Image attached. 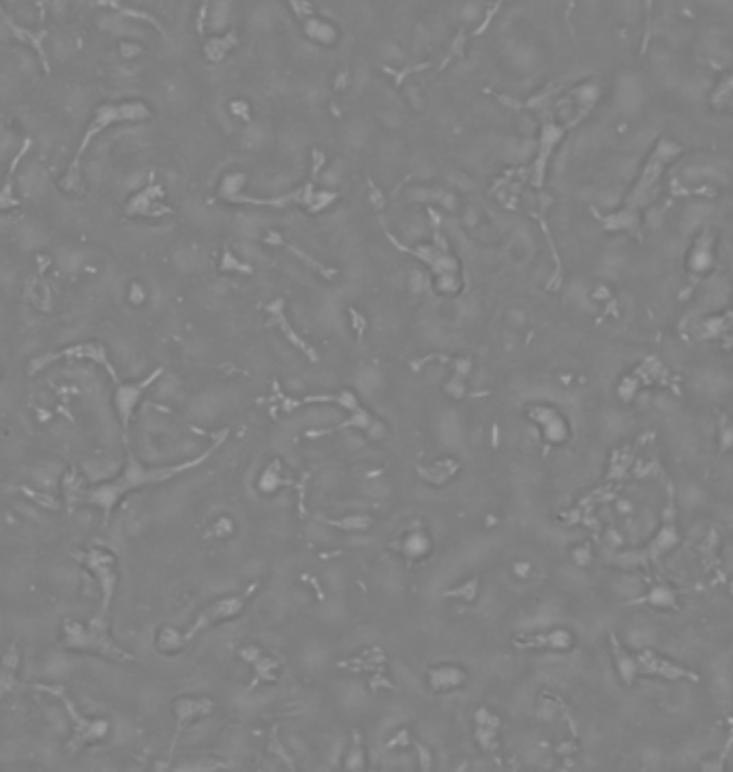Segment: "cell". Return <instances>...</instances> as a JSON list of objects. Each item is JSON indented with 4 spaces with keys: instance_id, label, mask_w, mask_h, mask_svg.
<instances>
[{
    "instance_id": "cell-1",
    "label": "cell",
    "mask_w": 733,
    "mask_h": 772,
    "mask_svg": "<svg viewBox=\"0 0 733 772\" xmlns=\"http://www.w3.org/2000/svg\"><path fill=\"white\" fill-rule=\"evenodd\" d=\"M228 434H230L228 429H223V432L217 438H214V442L210 446H206L200 455H195L191 459H185V461H179V463H169V465H144L136 457H129L124 470L120 472V477H116V479H112L108 483H101L99 487L82 494V498L93 502L99 508H103L105 517H110L112 508L118 504V500L124 494L134 491V489H142V487H150V485H159V483H167L171 479L185 475V472H189V470L200 468L202 463H206L214 453L219 451V446L226 442Z\"/></svg>"
},
{
    "instance_id": "cell-2",
    "label": "cell",
    "mask_w": 733,
    "mask_h": 772,
    "mask_svg": "<svg viewBox=\"0 0 733 772\" xmlns=\"http://www.w3.org/2000/svg\"><path fill=\"white\" fill-rule=\"evenodd\" d=\"M682 153H684L682 144L673 142L671 138H659L652 153L648 155V159H645L637 181L633 183L630 191L626 193L620 210L602 219L607 230H624V232L635 234L637 238H641V232H639L641 212H643V208H648L654 202L667 167Z\"/></svg>"
},
{
    "instance_id": "cell-3",
    "label": "cell",
    "mask_w": 733,
    "mask_h": 772,
    "mask_svg": "<svg viewBox=\"0 0 733 772\" xmlns=\"http://www.w3.org/2000/svg\"><path fill=\"white\" fill-rule=\"evenodd\" d=\"M609 646H611L616 669L626 686H633V682L639 676H652V678H663V680H671V682H675V680L699 682L701 680L699 674H695L693 669L677 665L671 659H667L654 650H648V648L637 650V652L626 650L620 643V639L616 637V633H609Z\"/></svg>"
},
{
    "instance_id": "cell-4",
    "label": "cell",
    "mask_w": 733,
    "mask_h": 772,
    "mask_svg": "<svg viewBox=\"0 0 733 772\" xmlns=\"http://www.w3.org/2000/svg\"><path fill=\"white\" fill-rule=\"evenodd\" d=\"M680 543H682V536H680L677 524H675L673 487L669 485L667 506L663 510V524H661L659 532L654 534V539L648 545H643L641 549L616 553L614 558H609V562L616 565V567H620V569H643V567H648V565H656L663 555H667L669 551H673Z\"/></svg>"
},
{
    "instance_id": "cell-5",
    "label": "cell",
    "mask_w": 733,
    "mask_h": 772,
    "mask_svg": "<svg viewBox=\"0 0 733 772\" xmlns=\"http://www.w3.org/2000/svg\"><path fill=\"white\" fill-rule=\"evenodd\" d=\"M65 646L73 648V650H91V652H99L112 659H134L129 652H124L122 648H118L112 641L105 620L103 616H97L93 622L89 624H79V622H67L65 624Z\"/></svg>"
},
{
    "instance_id": "cell-6",
    "label": "cell",
    "mask_w": 733,
    "mask_h": 772,
    "mask_svg": "<svg viewBox=\"0 0 733 772\" xmlns=\"http://www.w3.org/2000/svg\"><path fill=\"white\" fill-rule=\"evenodd\" d=\"M257 588H260V584L253 581V584H249V588H247V590H242L240 594L221 596V598H217V600H212V603H210L206 610H202V612L195 616L193 624L183 633L185 641H191L195 635H200L202 631H206V629H210V626H214V624H221V622H226V620H234L236 616H240V614H242V610L247 607V603L251 600V596L257 592Z\"/></svg>"
},
{
    "instance_id": "cell-7",
    "label": "cell",
    "mask_w": 733,
    "mask_h": 772,
    "mask_svg": "<svg viewBox=\"0 0 733 772\" xmlns=\"http://www.w3.org/2000/svg\"><path fill=\"white\" fill-rule=\"evenodd\" d=\"M148 116H150L148 108L144 103H140V101H129V103H118V105H112V103L101 105L99 112H97V116H95V120H91V127H89V131H86V136H84V142H82V146L77 150V159H75L71 172L75 169L79 157L84 155L86 148L91 146V142L95 140V136L99 131H103V129H108L114 122H134V120L138 122V120H146Z\"/></svg>"
},
{
    "instance_id": "cell-8",
    "label": "cell",
    "mask_w": 733,
    "mask_h": 772,
    "mask_svg": "<svg viewBox=\"0 0 733 772\" xmlns=\"http://www.w3.org/2000/svg\"><path fill=\"white\" fill-rule=\"evenodd\" d=\"M39 689L41 691H48V693H52L56 697H60V702L65 704L67 712L71 714V719H73V740L69 745L71 751H75L84 742H91V740H97V738L105 736L108 723L105 721H89V719L79 716L77 710H75V706H73V702L65 695L63 689H58V686H43V684H39Z\"/></svg>"
},
{
    "instance_id": "cell-9",
    "label": "cell",
    "mask_w": 733,
    "mask_h": 772,
    "mask_svg": "<svg viewBox=\"0 0 733 772\" xmlns=\"http://www.w3.org/2000/svg\"><path fill=\"white\" fill-rule=\"evenodd\" d=\"M528 416L540 427V436L547 444L559 446L571 440V425L559 410L551 406H534L528 410Z\"/></svg>"
},
{
    "instance_id": "cell-10",
    "label": "cell",
    "mask_w": 733,
    "mask_h": 772,
    "mask_svg": "<svg viewBox=\"0 0 733 772\" xmlns=\"http://www.w3.org/2000/svg\"><path fill=\"white\" fill-rule=\"evenodd\" d=\"M79 560L89 567L97 579L101 581V592H103V610L110 607V600H112V594L116 590V560L114 555L105 549H93L89 553L79 555Z\"/></svg>"
},
{
    "instance_id": "cell-11",
    "label": "cell",
    "mask_w": 733,
    "mask_h": 772,
    "mask_svg": "<svg viewBox=\"0 0 733 772\" xmlns=\"http://www.w3.org/2000/svg\"><path fill=\"white\" fill-rule=\"evenodd\" d=\"M517 648L521 650H555V652H569L575 648V635L566 629H553L549 633H534V635H521L514 641Z\"/></svg>"
},
{
    "instance_id": "cell-12",
    "label": "cell",
    "mask_w": 733,
    "mask_h": 772,
    "mask_svg": "<svg viewBox=\"0 0 733 772\" xmlns=\"http://www.w3.org/2000/svg\"><path fill=\"white\" fill-rule=\"evenodd\" d=\"M163 373V369H155L148 378L140 380V382H131V384H120L116 389V395H114V404H116V410H118V418L122 423V427H129V423H131L134 418V410L136 406L140 404L144 391L148 389V386Z\"/></svg>"
},
{
    "instance_id": "cell-13",
    "label": "cell",
    "mask_w": 733,
    "mask_h": 772,
    "mask_svg": "<svg viewBox=\"0 0 733 772\" xmlns=\"http://www.w3.org/2000/svg\"><path fill=\"white\" fill-rule=\"evenodd\" d=\"M716 266V238L710 230L701 232L691 251H688V260H686V269L693 277H706L708 273H712Z\"/></svg>"
},
{
    "instance_id": "cell-14",
    "label": "cell",
    "mask_w": 733,
    "mask_h": 772,
    "mask_svg": "<svg viewBox=\"0 0 733 772\" xmlns=\"http://www.w3.org/2000/svg\"><path fill=\"white\" fill-rule=\"evenodd\" d=\"M56 359H89V361H95V363H101V365L108 369V373H110L114 380H118L116 369H114V367H112V363L108 361L105 350L99 346V343H77L75 348H69V350H63V352H56V354H48V356H41V359H34V361L30 363V373H32V371L43 369V367L50 365V363H54Z\"/></svg>"
},
{
    "instance_id": "cell-15",
    "label": "cell",
    "mask_w": 733,
    "mask_h": 772,
    "mask_svg": "<svg viewBox=\"0 0 733 772\" xmlns=\"http://www.w3.org/2000/svg\"><path fill=\"white\" fill-rule=\"evenodd\" d=\"M214 710V702L208 697H181L174 702V714H176V732H174V742H171L169 753L174 751L179 736L185 732V729L195 721V719H204Z\"/></svg>"
},
{
    "instance_id": "cell-16",
    "label": "cell",
    "mask_w": 733,
    "mask_h": 772,
    "mask_svg": "<svg viewBox=\"0 0 733 772\" xmlns=\"http://www.w3.org/2000/svg\"><path fill=\"white\" fill-rule=\"evenodd\" d=\"M238 655L245 663H249L253 667V674H255L257 682H275L279 678V674H281L279 659L268 655L260 646H245V648L238 650Z\"/></svg>"
},
{
    "instance_id": "cell-17",
    "label": "cell",
    "mask_w": 733,
    "mask_h": 772,
    "mask_svg": "<svg viewBox=\"0 0 733 772\" xmlns=\"http://www.w3.org/2000/svg\"><path fill=\"white\" fill-rule=\"evenodd\" d=\"M469 680L467 671L459 665H438L429 667L427 671V684L431 691L436 693H450L457 689H463V684Z\"/></svg>"
},
{
    "instance_id": "cell-18",
    "label": "cell",
    "mask_w": 733,
    "mask_h": 772,
    "mask_svg": "<svg viewBox=\"0 0 733 772\" xmlns=\"http://www.w3.org/2000/svg\"><path fill=\"white\" fill-rule=\"evenodd\" d=\"M393 547H395L397 553H401L403 558H408V560L418 562V560H424V558L431 553V547H434V539H431V534L424 528H414V530L403 532L393 543Z\"/></svg>"
},
{
    "instance_id": "cell-19",
    "label": "cell",
    "mask_w": 733,
    "mask_h": 772,
    "mask_svg": "<svg viewBox=\"0 0 733 772\" xmlns=\"http://www.w3.org/2000/svg\"><path fill=\"white\" fill-rule=\"evenodd\" d=\"M48 185H50L48 172L41 163H28L22 167L20 176H18V189L24 198L37 200L41 195H46Z\"/></svg>"
},
{
    "instance_id": "cell-20",
    "label": "cell",
    "mask_w": 733,
    "mask_h": 772,
    "mask_svg": "<svg viewBox=\"0 0 733 772\" xmlns=\"http://www.w3.org/2000/svg\"><path fill=\"white\" fill-rule=\"evenodd\" d=\"M633 605H652L661 610H677V590L669 581H656L650 586L648 594L633 600Z\"/></svg>"
},
{
    "instance_id": "cell-21",
    "label": "cell",
    "mask_w": 733,
    "mask_h": 772,
    "mask_svg": "<svg viewBox=\"0 0 733 772\" xmlns=\"http://www.w3.org/2000/svg\"><path fill=\"white\" fill-rule=\"evenodd\" d=\"M266 311L271 314V322H273V324H277V328H279V330L290 339L292 346H296L300 352H305V354L309 356V361H311V363H316V361H318V354L309 348V343H305V339H303V337H298V335L294 333V328L290 326V322H287V318H285V314H283V300H275L273 305H268V307H266Z\"/></svg>"
},
{
    "instance_id": "cell-22",
    "label": "cell",
    "mask_w": 733,
    "mask_h": 772,
    "mask_svg": "<svg viewBox=\"0 0 733 772\" xmlns=\"http://www.w3.org/2000/svg\"><path fill=\"white\" fill-rule=\"evenodd\" d=\"M474 721H476V736H479V742L483 745V749H493L495 745V736L500 732V716H495L491 710L487 708H479L476 716H474Z\"/></svg>"
},
{
    "instance_id": "cell-23",
    "label": "cell",
    "mask_w": 733,
    "mask_h": 772,
    "mask_svg": "<svg viewBox=\"0 0 733 772\" xmlns=\"http://www.w3.org/2000/svg\"><path fill=\"white\" fill-rule=\"evenodd\" d=\"M15 238H18V245L24 249V251H37L41 247H46L48 243V234L46 230H43L39 224L34 221H22L18 228H15Z\"/></svg>"
},
{
    "instance_id": "cell-24",
    "label": "cell",
    "mask_w": 733,
    "mask_h": 772,
    "mask_svg": "<svg viewBox=\"0 0 733 772\" xmlns=\"http://www.w3.org/2000/svg\"><path fill=\"white\" fill-rule=\"evenodd\" d=\"M54 257H56V264L60 266V271H65L67 275H75L86 262L84 251L77 247H60V249H56Z\"/></svg>"
},
{
    "instance_id": "cell-25",
    "label": "cell",
    "mask_w": 733,
    "mask_h": 772,
    "mask_svg": "<svg viewBox=\"0 0 733 772\" xmlns=\"http://www.w3.org/2000/svg\"><path fill=\"white\" fill-rule=\"evenodd\" d=\"M91 105V93L82 86H71L65 93V110L73 116H84Z\"/></svg>"
},
{
    "instance_id": "cell-26",
    "label": "cell",
    "mask_w": 733,
    "mask_h": 772,
    "mask_svg": "<svg viewBox=\"0 0 733 772\" xmlns=\"http://www.w3.org/2000/svg\"><path fill=\"white\" fill-rule=\"evenodd\" d=\"M305 30L311 39H316L318 43H324V46H330V43L337 41V30L335 26H330L324 20L318 18H307L305 20Z\"/></svg>"
},
{
    "instance_id": "cell-27",
    "label": "cell",
    "mask_w": 733,
    "mask_h": 772,
    "mask_svg": "<svg viewBox=\"0 0 733 772\" xmlns=\"http://www.w3.org/2000/svg\"><path fill=\"white\" fill-rule=\"evenodd\" d=\"M99 26L105 30V32H110V34H116V37H122V34H134V32H138L131 24H129V18H124L122 13H118V11H110V13H105V15H101V20H99Z\"/></svg>"
},
{
    "instance_id": "cell-28",
    "label": "cell",
    "mask_w": 733,
    "mask_h": 772,
    "mask_svg": "<svg viewBox=\"0 0 733 772\" xmlns=\"http://www.w3.org/2000/svg\"><path fill=\"white\" fill-rule=\"evenodd\" d=\"M281 461H271L266 468H264V472H262V477H260V485H257V487H260V491H264V494H275L281 485H283V477H281Z\"/></svg>"
},
{
    "instance_id": "cell-29",
    "label": "cell",
    "mask_w": 733,
    "mask_h": 772,
    "mask_svg": "<svg viewBox=\"0 0 733 772\" xmlns=\"http://www.w3.org/2000/svg\"><path fill=\"white\" fill-rule=\"evenodd\" d=\"M185 637H183V633H179V631H174V629H169V626H165V629H161L159 631V635H157V648L161 650V652H179L183 646H185Z\"/></svg>"
},
{
    "instance_id": "cell-30",
    "label": "cell",
    "mask_w": 733,
    "mask_h": 772,
    "mask_svg": "<svg viewBox=\"0 0 733 772\" xmlns=\"http://www.w3.org/2000/svg\"><path fill=\"white\" fill-rule=\"evenodd\" d=\"M367 766V755H365V747H363V736L356 729L352 734V747L348 751V759H346V768H354V770H363Z\"/></svg>"
},
{
    "instance_id": "cell-31",
    "label": "cell",
    "mask_w": 733,
    "mask_h": 772,
    "mask_svg": "<svg viewBox=\"0 0 733 772\" xmlns=\"http://www.w3.org/2000/svg\"><path fill=\"white\" fill-rule=\"evenodd\" d=\"M234 43H236V37L232 32L226 34V37H212L208 41V46H206V54L212 60H221L230 52V48L234 46Z\"/></svg>"
},
{
    "instance_id": "cell-32",
    "label": "cell",
    "mask_w": 733,
    "mask_h": 772,
    "mask_svg": "<svg viewBox=\"0 0 733 772\" xmlns=\"http://www.w3.org/2000/svg\"><path fill=\"white\" fill-rule=\"evenodd\" d=\"M15 665H18V655H15V650H11L9 657L3 663V669H0V695H5L7 691L13 689V678H11V674H13Z\"/></svg>"
},
{
    "instance_id": "cell-33",
    "label": "cell",
    "mask_w": 733,
    "mask_h": 772,
    "mask_svg": "<svg viewBox=\"0 0 733 772\" xmlns=\"http://www.w3.org/2000/svg\"><path fill=\"white\" fill-rule=\"evenodd\" d=\"M52 50H54V56L60 58V60H65V58H69L73 54V46L69 43L67 37H56L52 41Z\"/></svg>"
},
{
    "instance_id": "cell-34",
    "label": "cell",
    "mask_w": 733,
    "mask_h": 772,
    "mask_svg": "<svg viewBox=\"0 0 733 772\" xmlns=\"http://www.w3.org/2000/svg\"><path fill=\"white\" fill-rule=\"evenodd\" d=\"M18 146V138L11 131H0V159H7Z\"/></svg>"
},
{
    "instance_id": "cell-35",
    "label": "cell",
    "mask_w": 733,
    "mask_h": 772,
    "mask_svg": "<svg viewBox=\"0 0 733 772\" xmlns=\"http://www.w3.org/2000/svg\"><path fill=\"white\" fill-rule=\"evenodd\" d=\"M290 5H292L294 13L298 15V20H307L316 11L309 0H290Z\"/></svg>"
},
{
    "instance_id": "cell-36",
    "label": "cell",
    "mask_w": 733,
    "mask_h": 772,
    "mask_svg": "<svg viewBox=\"0 0 733 772\" xmlns=\"http://www.w3.org/2000/svg\"><path fill=\"white\" fill-rule=\"evenodd\" d=\"M212 530H214V536H230V534H234V524L230 517H219L214 522Z\"/></svg>"
},
{
    "instance_id": "cell-37",
    "label": "cell",
    "mask_w": 733,
    "mask_h": 772,
    "mask_svg": "<svg viewBox=\"0 0 733 772\" xmlns=\"http://www.w3.org/2000/svg\"><path fill=\"white\" fill-rule=\"evenodd\" d=\"M15 277H18V273H15L13 266L0 264V285H3V288H11L15 283Z\"/></svg>"
},
{
    "instance_id": "cell-38",
    "label": "cell",
    "mask_w": 733,
    "mask_h": 772,
    "mask_svg": "<svg viewBox=\"0 0 733 772\" xmlns=\"http://www.w3.org/2000/svg\"><path fill=\"white\" fill-rule=\"evenodd\" d=\"M86 174H89V179L91 181H101L103 179V174H105V167H103V163L101 161H91L89 165H86Z\"/></svg>"
},
{
    "instance_id": "cell-39",
    "label": "cell",
    "mask_w": 733,
    "mask_h": 772,
    "mask_svg": "<svg viewBox=\"0 0 733 772\" xmlns=\"http://www.w3.org/2000/svg\"><path fill=\"white\" fill-rule=\"evenodd\" d=\"M144 181H146V174H144V172H136V174H131V176L127 179L124 187H127L129 191H136V189H142Z\"/></svg>"
},
{
    "instance_id": "cell-40",
    "label": "cell",
    "mask_w": 733,
    "mask_h": 772,
    "mask_svg": "<svg viewBox=\"0 0 733 772\" xmlns=\"http://www.w3.org/2000/svg\"><path fill=\"white\" fill-rule=\"evenodd\" d=\"M15 86H18V82L13 75H9V73L3 75L0 77V95H11L15 91Z\"/></svg>"
},
{
    "instance_id": "cell-41",
    "label": "cell",
    "mask_w": 733,
    "mask_h": 772,
    "mask_svg": "<svg viewBox=\"0 0 733 772\" xmlns=\"http://www.w3.org/2000/svg\"><path fill=\"white\" fill-rule=\"evenodd\" d=\"M727 723H729V740H727V745H725V749H722V753H720L718 768H722V764H725V759H727V755H729V751H731V747H733V719H727Z\"/></svg>"
},
{
    "instance_id": "cell-42",
    "label": "cell",
    "mask_w": 733,
    "mask_h": 772,
    "mask_svg": "<svg viewBox=\"0 0 733 772\" xmlns=\"http://www.w3.org/2000/svg\"><path fill=\"white\" fill-rule=\"evenodd\" d=\"M129 298H131V303H136V305H140V303H144V300H146V290L142 288V285H131V292H129Z\"/></svg>"
},
{
    "instance_id": "cell-43",
    "label": "cell",
    "mask_w": 733,
    "mask_h": 772,
    "mask_svg": "<svg viewBox=\"0 0 733 772\" xmlns=\"http://www.w3.org/2000/svg\"><path fill=\"white\" fill-rule=\"evenodd\" d=\"M67 9H69V0H50V11L54 13V15H63V13H67Z\"/></svg>"
},
{
    "instance_id": "cell-44",
    "label": "cell",
    "mask_w": 733,
    "mask_h": 772,
    "mask_svg": "<svg viewBox=\"0 0 733 772\" xmlns=\"http://www.w3.org/2000/svg\"><path fill=\"white\" fill-rule=\"evenodd\" d=\"M120 54L124 58H131V56H138L140 54V48L134 46V43H120Z\"/></svg>"
},
{
    "instance_id": "cell-45",
    "label": "cell",
    "mask_w": 733,
    "mask_h": 772,
    "mask_svg": "<svg viewBox=\"0 0 733 772\" xmlns=\"http://www.w3.org/2000/svg\"><path fill=\"white\" fill-rule=\"evenodd\" d=\"M652 11H654V0H645V15H648V26H650Z\"/></svg>"
},
{
    "instance_id": "cell-46",
    "label": "cell",
    "mask_w": 733,
    "mask_h": 772,
    "mask_svg": "<svg viewBox=\"0 0 733 772\" xmlns=\"http://www.w3.org/2000/svg\"><path fill=\"white\" fill-rule=\"evenodd\" d=\"M0 328H3V311H0Z\"/></svg>"
},
{
    "instance_id": "cell-47",
    "label": "cell",
    "mask_w": 733,
    "mask_h": 772,
    "mask_svg": "<svg viewBox=\"0 0 733 772\" xmlns=\"http://www.w3.org/2000/svg\"><path fill=\"white\" fill-rule=\"evenodd\" d=\"M0 18H5V13H3V7H0Z\"/></svg>"
},
{
    "instance_id": "cell-48",
    "label": "cell",
    "mask_w": 733,
    "mask_h": 772,
    "mask_svg": "<svg viewBox=\"0 0 733 772\" xmlns=\"http://www.w3.org/2000/svg\"><path fill=\"white\" fill-rule=\"evenodd\" d=\"M729 590H731V592H733V584H731V586H729Z\"/></svg>"
}]
</instances>
